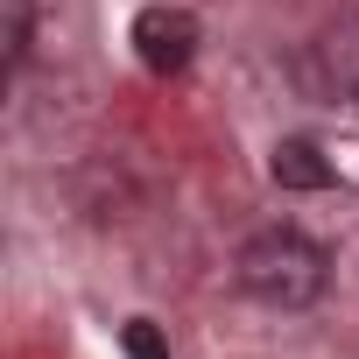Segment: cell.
I'll return each mask as SVG.
<instances>
[{"instance_id": "1", "label": "cell", "mask_w": 359, "mask_h": 359, "mask_svg": "<svg viewBox=\"0 0 359 359\" xmlns=\"http://www.w3.org/2000/svg\"><path fill=\"white\" fill-rule=\"evenodd\" d=\"M233 275H240V289H247L254 303H268V310H310V303L331 289V254H324L310 233H296V226H261V233L240 247Z\"/></svg>"}, {"instance_id": "2", "label": "cell", "mask_w": 359, "mask_h": 359, "mask_svg": "<svg viewBox=\"0 0 359 359\" xmlns=\"http://www.w3.org/2000/svg\"><path fill=\"white\" fill-rule=\"evenodd\" d=\"M134 57L155 78H176V71L198 57V15L191 8H141L134 15Z\"/></svg>"}, {"instance_id": "3", "label": "cell", "mask_w": 359, "mask_h": 359, "mask_svg": "<svg viewBox=\"0 0 359 359\" xmlns=\"http://www.w3.org/2000/svg\"><path fill=\"white\" fill-rule=\"evenodd\" d=\"M268 176H275L282 191H331V184H338L331 155H324L310 134H289V141H275V155H268Z\"/></svg>"}, {"instance_id": "4", "label": "cell", "mask_w": 359, "mask_h": 359, "mask_svg": "<svg viewBox=\"0 0 359 359\" xmlns=\"http://www.w3.org/2000/svg\"><path fill=\"white\" fill-rule=\"evenodd\" d=\"M0 43H8V71H22L29 64V50H36V0H0Z\"/></svg>"}, {"instance_id": "5", "label": "cell", "mask_w": 359, "mask_h": 359, "mask_svg": "<svg viewBox=\"0 0 359 359\" xmlns=\"http://www.w3.org/2000/svg\"><path fill=\"white\" fill-rule=\"evenodd\" d=\"M120 352H127V359H169V345H162V331H155L148 317H127V324H120Z\"/></svg>"}]
</instances>
